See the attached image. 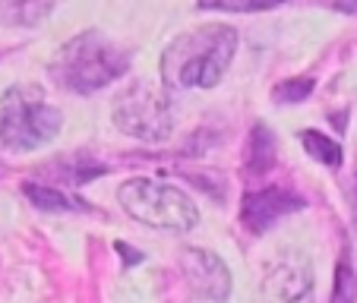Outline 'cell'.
I'll use <instances>...</instances> for the list:
<instances>
[{
	"instance_id": "cell-1",
	"label": "cell",
	"mask_w": 357,
	"mask_h": 303,
	"mask_svg": "<svg viewBox=\"0 0 357 303\" xmlns=\"http://www.w3.org/2000/svg\"><path fill=\"white\" fill-rule=\"evenodd\" d=\"M237 29L225 22L196 26L171 38L162 51L158 73L171 92L190 88H215L228 76L237 54Z\"/></svg>"
},
{
	"instance_id": "cell-16",
	"label": "cell",
	"mask_w": 357,
	"mask_h": 303,
	"mask_svg": "<svg viewBox=\"0 0 357 303\" xmlns=\"http://www.w3.org/2000/svg\"><path fill=\"white\" fill-rule=\"evenodd\" d=\"M332 303H357V272L348 259H338L335 284H332Z\"/></svg>"
},
{
	"instance_id": "cell-7",
	"label": "cell",
	"mask_w": 357,
	"mask_h": 303,
	"mask_svg": "<svg viewBox=\"0 0 357 303\" xmlns=\"http://www.w3.org/2000/svg\"><path fill=\"white\" fill-rule=\"evenodd\" d=\"M177 269H181L187 288L193 290L199 300L225 303L231 297V272L222 263L218 253L206 247H183L177 256Z\"/></svg>"
},
{
	"instance_id": "cell-14",
	"label": "cell",
	"mask_w": 357,
	"mask_h": 303,
	"mask_svg": "<svg viewBox=\"0 0 357 303\" xmlns=\"http://www.w3.org/2000/svg\"><path fill=\"white\" fill-rule=\"evenodd\" d=\"M291 0H196L199 10H215V13H263V10L284 7Z\"/></svg>"
},
{
	"instance_id": "cell-10",
	"label": "cell",
	"mask_w": 357,
	"mask_h": 303,
	"mask_svg": "<svg viewBox=\"0 0 357 303\" xmlns=\"http://www.w3.org/2000/svg\"><path fill=\"white\" fill-rule=\"evenodd\" d=\"M105 164L92 162L89 155H63L47 168V183L51 187H82V183L95 180L105 174Z\"/></svg>"
},
{
	"instance_id": "cell-17",
	"label": "cell",
	"mask_w": 357,
	"mask_h": 303,
	"mask_svg": "<svg viewBox=\"0 0 357 303\" xmlns=\"http://www.w3.org/2000/svg\"><path fill=\"white\" fill-rule=\"evenodd\" d=\"M335 7L348 16H357V0H335Z\"/></svg>"
},
{
	"instance_id": "cell-12",
	"label": "cell",
	"mask_w": 357,
	"mask_h": 303,
	"mask_svg": "<svg viewBox=\"0 0 357 303\" xmlns=\"http://www.w3.org/2000/svg\"><path fill=\"white\" fill-rule=\"evenodd\" d=\"M54 7L57 0H0V16L10 26H38Z\"/></svg>"
},
{
	"instance_id": "cell-6",
	"label": "cell",
	"mask_w": 357,
	"mask_h": 303,
	"mask_svg": "<svg viewBox=\"0 0 357 303\" xmlns=\"http://www.w3.org/2000/svg\"><path fill=\"white\" fill-rule=\"evenodd\" d=\"M263 300L266 303H313L317 275L301 249H282L263 265Z\"/></svg>"
},
{
	"instance_id": "cell-11",
	"label": "cell",
	"mask_w": 357,
	"mask_h": 303,
	"mask_svg": "<svg viewBox=\"0 0 357 303\" xmlns=\"http://www.w3.org/2000/svg\"><path fill=\"white\" fill-rule=\"evenodd\" d=\"M22 193L32 202L35 209L51 212V215H67V212H89V205L79 199V196L63 193L61 187H51V183H22Z\"/></svg>"
},
{
	"instance_id": "cell-4",
	"label": "cell",
	"mask_w": 357,
	"mask_h": 303,
	"mask_svg": "<svg viewBox=\"0 0 357 303\" xmlns=\"http://www.w3.org/2000/svg\"><path fill=\"white\" fill-rule=\"evenodd\" d=\"M117 202L133 222L155 231L187 234L199 222V209L183 189L152 177H130L117 187Z\"/></svg>"
},
{
	"instance_id": "cell-3",
	"label": "cell",
	"mask_w": 357,
	"mask_h": 303,
	"mask_svg": "<svg viewBox=\"0 0 357 303\" xmlns=\"http://www.w3.org/2000/svg\"><path fill=\"white\" fill-rule=\"evenodd\" d=\"M61 127V108H54L32 82L10 86L0 95V146L10 152H35L57 139Z\"/></svg>"
},
{
	"instance_id": "cell-13",
	"label": "cell",
	"mask_w": 357,
	"mask_h": 303,
	"mask_svg": "<svg viewBox=\"0 0 357 303\" xmlns=\"http://www.w3.org/2000/svg\"><path fill=\"white\" fill-rule=\"evenodd\" d=\"M297 139L303 142V148L310 152V158H317L319 164H326V168H342V146H338L335 139H329L326 133H319V130H303Z\"/></svg>"
},
{
	"instance_id": "cell-18",
	"label": "cell",
	"mask_w": 357,
	"mask_h": 303,
	"mask_svg": "<svg viewBox=\"0 0 357 303\" xmlns=\"http://www.w3.org/2000/svg\"><path fill=\"white\" fill-rule=\"evenodd\" d=\"M117 249H121V256H123V259H130V263H139V256H136V249L123 247V243H117Z\"/></svg>"
},
{
	"instance_id": "cell-2",
	"label": "cell",
	"mask_w": 357,
	"mask_h": 303,
	"mask_svg": "<svg viewBox=\"0 0 357 303\" xmlns=\"http://www.w3.org/2000/svg\"><path fill=\"white\" fill-rule=\"evenodd\" d=\"M130 61H133V54L123 45L108 38L101 29H86L57 47L47 70L63 92L92 95L117 82L121 76H127Z\"/></svg>"
},
{
	"instance_id": "cell-5",
	"label": "cell",
	"mask_w": 357,
	"mask_h": 303,
	"mask_svg": "<svg viewBox=\"0 0 357 303\" xmlns=\"http://www.w3.org/2000/svg\"><path fill=\"white\" fill-rule=\"evenodd\" d=\"M111 121L123 136L139 142H165L174 133V108L165 88L133 79L111 101Z\"/></svg>"
},
{
	"instance_id": "cell-8",
	"label": "cell",
	"mask_w": 357,
	"mask_h": 303,
	"mask_svg": "<svg viewBox=\"0 0 357 303\" xmlns=\"http://www.w3.org/2000/svg\"><path fill=\"white\" fill-rule=\"evenodd\" d=\"M307 202L303 196L291 193L284 187H259V189H250L243 193L241 202V224L250 231V234H266L272 231L278 222L291 218L294 212H301Z\"/></svg>"
},
{
	"instance_id": "cell-9",
	"label": "cell",
	"mask_w": 357,
	"mask_h": 303,
	"mask_svg": "<svg viewBox=\"0 0 357 303\" xmlns=\"http://www.w3.org/2000/svg\"><path fill=\"white\" fill-rule=\"evenodd\" d=\"M278 162V142L266 123H257L247 136L243 148V174L247 177H266Z\"/></svg>"
},
{
	"instance_id": "cell-15",
	"label": "cell",
	"mask_w": 357,
	"mask_h": 303,
	"mask_svg": "<svg viewBox=\"0 0 357 303\" xmlns=\"http://www.w3.org/2000/svg\"><path fill=\"white\" fill-rule=\"evenodd\" d=\"M313 88H317V82L310 76H291V79H282L272 88V101L275 104H301L313 95Z\"/></svg>"
}]
</instances>
